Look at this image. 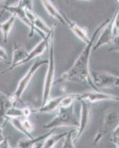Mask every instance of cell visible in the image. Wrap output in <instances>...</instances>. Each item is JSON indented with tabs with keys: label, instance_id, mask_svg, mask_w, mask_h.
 I'll use <instances>...</instances> for the list:
<instances>
[{
	"label": "cell",
	"instance_id": "obj_1",
	"mask_svg": "<svg viewBox=\"0 0 119 148\" xmlns=\"http://www.w3.org/2000/svg\"><path fill=\"white\" fill-rule=\"evenodd\" d=\"M109 18L98 25L96 29L92 38L90 40L89 43L85 45V47L81 52L76 60L75 61L73 65L67 71L63 73L59 79V82H80L82 84H88L95 90H99L96 88L93 84L90 76V59L92 53V46L95 44V39L97 36L100 34L101 29L109 22Z\"/></svg>",
	"mask_w": 119,
	"mask_h": 148
},
{
	"label": "cell",
	"instance_id": "obj_2",
	"mask_svg": "<svg viewBox=\"0 0 119 148\" xmlns=\"http://www.w3.org/2000/svg\"><path fill=\"white\" fill-rule=\"evenodd\" d=\"M58 110V114L47 124L44 125V129H56L62 127H72L78 128L79 121L75 113L74 104L68 108H59Z\"/></svg>",
	"mask_w": 119,
	"mask_h": 148
},
{
	"label": "cell",
	"instance_id": "obj_3",
	"mask_svg": "<svg viewBox=\"0 0 119 148\" xmlns=\"http://www.w3.org/2000/svg\"><path fill=\"white\" fill-rule=\"evenodd\" d=\"M53 33L49 41V59L47 63V70L44 79L42 94V105L44 104L51 98V91L53 86L55 75V62L54 57V45H53Z\"/></svg>",
	"mask_w": 119,
	"mask_h": 148
},
{
	"label": "cell",
	"instance_id": "obj_4",
	"mask_svg": "<svg viewBox=\"0 0 119 148\" xmlns=\"http://www.w3.org/2000/svg\"><path fill=\"white\" fill-rule=\"evenodd\" d=\"M119 120V114L113 108H108L104 112L102 125L99 128L98 131L94 138L93 144L96 145L101 141L106 135L116 128Z\"/></svg>",
	"mask_w": 119,
	"mask_h": 148
},
{
	"label": "cell",
	"instance_id": "obj_5",
	"mask_svg": "<svg viewBox=\"0 0 119 148\" xmlns=\"http://www.w3.org/2000/svg\"><path fill=\"white\" fill-rule=\"evenodd\" d=\"M47 63H48V60H45V59H44V60H36L35 62H34V64L31 65L28 71L26 73L25 75L19 81L18 85H17L16 89L14 91V93L11 95L12 98H13L14 101H15V103L19 101L25 90L28 87L29 84L32 80L36 73L39 69V67L44 65V64H47Z\"/></svg>",
	"mask_w": 119,
	"mask_h": 148
},
{
	"label": "cell",
	"instance_id": "obj_6",
	"mask_svg": "<svg viewBox=\"0 0 119 148\" xmlns=\"http://www.w3.org/2000/svg\"><path fill=\"white\" fill-rule=\"evenodd\" d=\"M92 81L98 90L119 87V76L106 71H91Z\"/></svg>",
	"mask_w": 119,
	"mask_h": 148
},
{
	"label": "cell",
	"instance_id": "obj_7",
	"mask_svg": "<svg viewBox=\"0 0 119 148\" xmlns=\"http://www.w3.org/2000/svg\"><path fill=\"white\" fill-rule=\"evenodd\" d=\"M119 10V5L116 8V12H115L114 15L112 16L111 19H109L108 22L102 29H101V32H100V36L98 38L97 41L95 44L92 46V51H97L99 47H102V46L110 44L112 42L113 37H114V23H115V18H116V14Z\"/></svg>",
	"mask_w": 119,
	"mask_h": 148
},
{
	"label": "cell",
	"instance_id": "obj_8",
	"mask_svg": "<svg viewBox=\"0 0 119 148\" xmlns=\"http://www.w3.org/2000/svg\"><path fill=\"white\" fill-rule=\"evenodd\" d=\"M81 112H80V119H79V125L78 128H76V140H79L82 136L85 130L87 129V126L89 125L90 121L91 118V107L92 103L88 101L86 99H81Z\"/></svg>",
	"mask_w": 119,
	"mask_h": 148
},
{
	"label": "cell",
	"instance_id": "obj_9",
	"mask_svg": "<svg viewBox=\"0 0 119 148\" xmlns=\"http://www.w3.org/2000/svg\"><path fill=\"white\" fill-rule=\"evenodd\" d=\"M81 99L87 100L92 104L103 101H114L118 102L119 96H116V95L109 94V93L100 92L99 90H94L92 91V92L79 93L78 101H80Z\"/></svg>",
	"mask_w": 119,
	"mask_h": 148
},
{
	"label": "cell",
	"instance_id": "obj_10",
	"mask_svg": "<svg viewBox=\"0 0 119 148\" xmlns=\"http://www.w3.org/2000/svg\"><path fill=\"white\" fill-rule=\"evenodd\" d=\"M5 11L9 12L10 14H11V15L14 16L16 17V18L19 19L22 23H24L25 25H27L30 28V34H29L28 36L30 37L33 36L35 31H34V28L33 27L32 24L30 23V22L28 20V18H27V16H26L25 10V9L22 8L20 5H18L4 8L3 9L0 10V16H2V14Z\"/></svg>",
	"mask_w": 119,
	"mask_h": 148
},
{
	"label": "cell",
	"instance_id": "obj_11",
	"mask_svg": "<svg viewBox=\"0 0 119 148\" xmlns=\"http://www.w3.org/2000/svg\"><path fill=\"white\" fill-rule=\"evenodd\" d=\"M28 51L26 48L22 45L21 43L15 42L13 47V53H12V61L10 62V66L8 69L2 71V74H5L8 72H10L12 70H14L17 66H19L22 61L25 60L27 57Z\"/></svg>",
	"mask_w": 119,
	"mask_h": 148
},
{
	"label": "cell",
	"instance_id": "obj_12",
	"mask_svg": "<svg viewBox=\"0 0 119 148\" xmlns=\"http://www.w3.org/2000/svg\"><path fill=\"white\" fill-rule=\"evenodd\" d=\"M15 105L11 95L5 94V92L0 90V127H4L8 121V119L6 117L8 110L12 106Z\"/></svg>",
	"mask_w": 119,
	"mask_h": 148
},
{
	"label": "cell",
	"instance_id": "obj_13",
	"mask_svg": "<svg viewBox=\"0 0 119 148\" xmlns=\"http://www.w3.org/2000/svg\"><path fill=\"white\" fill-rule=\"evenodd\" d=\"M64 18H65L66 25L69 26V28L70 29L74 35L76 36L78 39H80L81 42H84L85 45L89 43L90 39L88 36V30L87 27H82L79 26L76 22L70 20L65 14H64Z\"/></svg>",
	"mask_w": 119,
	"mask_h": 148
},
{
	"label": "cell",
	"instance_id": "obj_14",
	"mask_svg": "<svg viewBox=\"0 0 119 148\" xmlns=\"http://www.w3.org/2000/svg\"><path fill=\"white\" fill-rule=\"evenodd\" d=\"M55 130V128H53L49 133L44 134L42 136L37 137V138H27L26 139H21L20 141H18L17 143L16 147H20V148H38L39 147V144H42L47 137L51 134V133H54Z\"/></svg>",
	"mask_w": 119,
	"mask_h": 148
},
{
	"label": "cell",
	"instance_id": "obj_15",
	"mask_svg": "<svg viewBox=\"0 0 119 148\" xmlns=\"http://www.w3.org/2000/svg\"><path fill=\"white\" fill-rule=\"evenodd\" d=\"M40 1L42 2V5H43L44 8L45 9L46 12L50 16L58 20L60 23L66 25L64 14L55 7L53 2H51V0H40Z\"/></svg>",
	"mask_w": 119,
	"mask_h": 148
},
{
	"label": "cell",
	"instance_id": "obj_16",
	"mask_svg": "<svg viewBox=\"0 0 119 148\" xmlns=\"http://www.w3.org/2000/svg\"><path fill=\"white\" fill-rule=\"evenodd\" d=\"M62 99V96L55 98H50L47 101L39 108L36 109V110H33V113H51L53 111L58 110L59 108V104H60L61 100Z\"/></svg>",
	"mask_w": 119,
	"mask_h": 148
},
{
	"label": "cell",
	"instance_id": "obj_17",
	"mask_svg": "<svg viewBox=\"0 0 119 148\" xmlns=\"http://www.w3.org/2000/svg\"><path fill=\"white\" fill-rule=\"evenodd\" d=\"M16 19V17L14 16L11 15L8 18L7 20H5V22H2V23H0V30L2 32L3 41L5 43H7L8 42L10 30H11L12 27H13L14 23H15Z\"/></svg>",
	"mask_w": 119,
	"mask_h": 148
},
{
	"label": "cell",
	"instance_id": "obj_18",
	"mask_svg": "<svg viewBox=\"0 0 119 148\" xmlns=\"http://www.w3.org/2000/svg\"><path fill=\"white\" fill-rule=\"evenodd\" d=\"M67 132L66 133H51L44 141L42 142V148H53L55 146V145L60 141L61 139H63L64 138L66 135H67Z\"/></svg>",
	"mask_w": 119,
	"mask_h": 148
},
{
	"label": "cell",
	"instance_id": "obj_19",
	"mask_svg": "<svg viewBox=\"0 0 119 148\" xmlns=\"http://www.w3.org/2000/svg\"><path fill=\"white\" fill-rule=\"evenodd\" d=\"M79 93H70V94L62 96L59 108H68L74 104L75 101H78Z\"/></svg>",
	"mask_w": 119,
	"mask_h": 148
},
{
	"label": "cell",
	"instance_id": "obj_20",
	"mask_svg": "<svg viewBox=\"0 0 119 148\" xmlns=\"http://www.w3.org/2000/svg\"><path fill=\"white\" fill-rule=\"evenodd\" d=\"M76 129L67 132V135L64 138V143H63V148H75V141H76Z\"/></svg>",
	"mask_w": 119,
	"mask_h": 148
},
{
	"label": "cell",
	"instance_id": "obj_21",
	"mask_svg": "<svg viewBox=\"0 0 119 148\" xmlns=\"http://www.w3.org/2000/svg\"><path fill=\"white\" fill-rule=\"evenodd\" d=\"M8 122H10V125L14 127L16 130H18V132H20L21 133L25 135L27 138H32L33 137L32 136H30L28 133H26V131L23 128L21 118H8Z\"/></svg>",
	"mask_w": 119,
	"mask_h": 148
},
{
	"label": "cell",
	"instance_id": "obj_22",
	"mask_svg": "<svg viewBox=\"0 0 119 148\" xmlns=\"http://www.w3.org/2000/svg\"><path fill=\"white\" fill-rule=\"evenodd\" d=\"M6 117L8 118H24L23 108H18L16 107L12 106L8 110L6 113Z\"/></svg>",
	"mask_w": 119,
	"mask_h": 148
},
{
	"label": "cell",
	"instance_id": "obj_23",
	"mask_svg": "<svg viewBox=\"0 0 119 148\" xmlns=\"http://www.w3.org/2000/svg\"><path fill=\"white\" fill-rule=\"evenodd\" d=\"M22 125L26 133L31 136V133L35 130V127H34V125L32 123V121L29 120L28 118H24L22 119Z\"/></svg>",
	"mask_w": 119,
	"mask_h": 148
},
{
	"label": "cell",
	"instance_id": "obj_24",
	"mask_svg": "<svg viewBox=\"0 0 119 148\" xmlns=\"http://www.w3.org/2000/svg\"><path fill=\"white\" fill-rule=\"evenodd\" d=\"M110 44L111 47L109 49V52L119 53V34H116L114 36Z\"/></svg>",
	"mask_w": 119,
	"mask_h": 148
},
{
	"label": "cell",
	"instance_id": "obj_25",
	"mask_svg": "<svg viewBox=\"0 0 119 148\" xmlns=\"http://www.w3.org/2000/svg\"><path fill=\"white\" fill-rule=\"evenodd\" d=\"M17 5H20L25 10H33L34 8V0H20Z\"/></svg>",
	"mask_w": 119,
	"mask_h": 148
},
{
	"label": "cell",
	"instance_id": "obj_26",
	"mask_svg": "<svg viewBox=\"0 0 119 148\" xmlns=\"http://www.w3.org/2000/svg\"><path fill=\"white\" fill-rule=\"evenodd\" d=\"M20 0H4V2H2V6L0 8V10L3 9L4 8L9 7V6H14V5H16L18 3Z\"/></svg>",
	"mask_w": 119,
	"mask_h": 148
},
{
	"label": "cell",
	"instance_id": "obj_27",
	"mask_svg": "<svg viewBox=\"0 0 119 148\" xmlns=\"http://www.w3.org/2000/svg\"><path fill=\"white\" fill-rule=\"evenodd\" d=\"M119 139V124L116 127L114 130H113V132L112 133V136H111L110 141H116V140Z\"/></svg>",
	"mask_w": 119,
	"mask_h": 148
},
{
	"label": "cell",
	"instance_id": "obj_28",
	"mask_svg": "<svg viewBox=\"0 0 119 148\" xmlns=\"http://www.w3.org/2000/svg\"><path fill=\"white\" fill-rule=\"evenodd\" d=\"M8 59L7 51L4 47L0 46V60L7 61Z\"/></svg>",
	"mask_w": 119,
	"mask_h": 148
},
{
	"label": "cell",
	"instance_id": "obj_29",
	"mask_svg": "<svg viewBox=\"0 0 119 148\" xmlns=\"http://www.w3.org/2000/svg\"><path fill=\"white\" fill-rule=\"evenodd\" d=\"M11 147L10 146V143H9V140L8 138H5L0 143V148H9Z\"/></svg>",
	"mask_w": 119,
	"mask_h": 148
},
{
	"label": "cell",
	"instance_id": "obj_30",
	"mask_svg": "<svg viewBox=\"0 0 119 148\" xmlns=\"http://www.w3.org/2000/svg\"><path fill=\"white\" fill-rule=\"evenodd\" d=\"M23 113H24V118H29L33 113L32 110L30 109L28 107H25L23 108Z\"/></svg>",
	"mask_w": 119,
	"mask_h": 148
},
{
	"label": "cell",
	"instance_id": "obj_31",
	"mask_svg": "<svg viewBox=\"0 0 119 148\" xmlns=\"http://www.w3.org/2000/svg\"><path fill=\"white\" fill-rule=\"evenodd\" d=\"M3 129L4 127H0V143H1L2 141V140L5 138L3 135Z\"/></svg>",
	"mask_w": 119,
	"mask_h": 148
},
{
	"label": "cell",
	"instance_id": "obj_32",
	"mask_svg": "<svg viewBox=\"0 0 119 148\" xmlns=\"http://www.w3.org/2000/svg\"><path fill=\"white\" fill-rule=\"evenodd\" d=\"M79 1H85V2H92V1H94V0H79Z\"/></svg>",
	"mask_w": 119,
	"mask_h": 148
},
{
	"label": "cell",
	"instance_id": "obj_33",
	"mask_svg": "<svg viewBox=\"0 0 119 148\" xmlns=\"http://www.w3.org/2000/svg\"><path fill=\"white\" fill-rule=\"evenodd\" d=\"M3 2H4V0H0V5H1Z\"/></svg>",
	"mask_w": 119,
	"mask_h": 148
},
{
	"label": "cell",
	"instance_id": "obj_34",
	"mask_svg": "<svg viewBox=\"0 0 119 148\" xmlns=\"http://www.w3.org/2000/svg\"><path fill=\"white\" fill-rule=\"evenodd\" d=\"M51 2H55V0H51Z\"/></svg>",
	"mask_w": 119,
	"mask_h": 148
},
{
	"label": "cell",
	"instance_id": "obj_35",
	"mask_svg": "<svg viewBox=\"0 0 119 148\" xmlns=\"http://www.w3.org/2000/svg\"><path fill=\"white\" fill-rule=\"evenodd\" d=\"M66 2H67V3H68V2H69V1H68V0H66Z\"/></svg>",
	"mask_w": 119,
	"mask_h": 148
},
{
	"label": "cell",
	"instance_id": "obj_36",
	"mask_svg": "<svg viewBox=\"0 0 119 148\" xmlns=\"http://www.w3.org/2000/svg\"><path fill=\"white\" fill-rule=\"evenodd\" d=\"M117 2H118V3H119V0H117Z\"/></svg>",
	"mask_w": 119,
	"mask_h": 148
}]
</instances>
